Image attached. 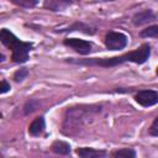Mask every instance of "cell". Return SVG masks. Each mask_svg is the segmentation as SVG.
<instances>
[{
	"label": "cell",
	"instance_id": "6da1fadb",
	"mask_svg": "<svg viewBox=\"0 0 158 158\" xmlns=\"http://www.w3.org/2000/svg\"><path fill=\"white\" fill-rule=\"evenodd\" d=\"M104 111L102 104H77L68 106L63 115L60 133L65 137H78Z\"/></svg>",
	"mask_w": 158,
	"mask_h": 158
},
{
	"label": "cell",
	"instance_id": "7a4b0ae2",
	"mask_svg": "<svg viewBox=\"0 0 158 158\" xmlns=\"http://www.w3.org/2000/svg\"><path fill=\"white\" fill-rule=\"evenodd\" d=\"M152 47L149 43H143L138 48L126 52L121 56H114V57H107V58H65L64 62L69 64H75V65H96V67H102V68H112L117 67L125 63H133L137 65H142L148 62L151 57Z\"/></svg>",
	"mask_w": 158,
	"mask_h": 158
},
{
	"label": "cell",
	"instance_id": "3957f363",
	"mask_svg": "<svg viewBox=\"0 0 158 158\" xmlns=\"http://www.w3.org/2000/svg\"><path fill=\"white\" fill-rule=\"evenodd\" d=\"M0 42L11 51V62L15 64H25L30 59V53L35 48L33 42L20 40L12 31L6 27L0 30Z\"/></svg>",
	"mask_w": 158,
	"mask_h": 158
},
{
	"label": "cell",
	"instance_id": "277c9868",
	"mask_svg": "<svg viewBox=\"0 0 158 158\" xmlns=\"http://www.w3.org/2000/svg\"><path fill=\"white\" fill-rule=\"evenodd\" d=\"M104 44L109 51H121L128 44V37L121 31H109L104 37Z\"/></svg>",
	"mask_w": 158,
	"mask_h": 158
},
{
	"label": "cell",
	"instance_id": "5b68a950",
	"mask_svg": "<svg viewBox=\"0 0 158 158\" xmlns=\"http://www.w3.org/2000/svg\"><path fill=\"white\" fill-rule=\"evenodd\" d=\"M63 44L80 56H89L94 51V43L88 40H81L77 37H67L63 40Z\"/></svg>",
	"mask_w": 158,
	"mask_h": 158
},
{
	"label": "cell",
	"instance_id": "8992f818",
	"mask_svg": "<svg viewBox=\"0 0 158 158\" xmlns=\"http://www.w3.org/2000/svg\"><path fill=\"white\" fill-rule=\"evenodd\" d=\"M133 99L142 107H152L158 104V90L141 89L133 95Z\"/></svg>",
	"mask_w": 158,
	"mask_h": 158
},
{
	"label": "cell",
	"instance_id": "52a82bcc",
	"mask_svg": "<svg viewBox=\"0 0 158 158\" xmlns=\"http://www.w3.org/2000/svg\"><path fill=\"white\" fill-rule=\"evenodd\" d=\"M98 31V27L90 23H86L84 21H74L73 23L68 25L67 27L59 28V30H54V32L57 33H70V32H81L84 35H89V36H94Z\"/></svg>",
	"mask_w": 158,
	"mask_h": 158
},
{
	"label": "cell",
	"instance_id": "ba28073f",
	"mask_svg": "<svg viewBox=\"0 0 158 158\" xmlns=\"http://www.w3.org/2000/svg\"><path fill=\"white\" fill-rule=\"evenodd\" d=\"M156 20H157V14L152 9H144V10L135 12L131 19V22L133 26L139 27V26L149 25L151 22H154Z\"/></svg>",
	"mask_w": 158,
	"mask_h": 158
},
{
	"label": "cell",
	"instance_id": "9c48e42d",
	"mask_svg": "<svg viewBox=\"0 0 158 158\" xmlns=\"http://www.w3.org/2000/svg\"><path fill=\"white\" fill-rule=\"evenodd\" d=\"M75 153L79 158H107L109 152L104 148H93V147H78Z\"/></svg>",
	"mask_w": 158,
	"mask_h": 158
},
{
	"label": "cell",
	"instance_id": "30bf717a",
	"mask_svg": "<svg viewBox=\"0 0 158 158\" xmlns=\"http://www.w3.org/2000/svg\"><path fill=\"white\" fill-rule=\"evenodd\" d=\"M28 135L32 137H40L46 131V118L43 115H40L37 117H35L31 123L28 125Z\"/></svg>",
	"mask_w": 158,
	"mask_h": 158
},
{
	"label": "cell",
	"instance_id": "8fae6325",
	"mask_svg": "<svg viewBox=\"0 0 158 158\" xmlns=\"http://www.w3.org/2000/svg\"><path fill=\"white\" fill-rule=\"evenodd\" d=\"M73 1H65V0H46L43 2V7L48 11L57 12V11H63L70 5H73Z\"/></svg>",
	"mask_w": 158,
	"mask_h": 158
},
{
	"label": "cell",
	"instance_id": "7c38bea8",
	"mask_svg": "<svg viewBox=\"0 0 158 158\" xmlns=\"http://www.w3.org/2000/svg\"><path fill=\"white\" fill-rule=\"evenodd\" d=\"M51 151L58 156H70L72 153V146L63 139H56L51 144Z\"/></svg>",
	"mask_w": 158,
	"mask_h": 158
},
{
	"label": "cell",
	"instance_id": "4fadbf2b",
	"mask_svg": "<svg viewBox=\"0 0 158 158\" xmlns=\"http://www.w3.org/2000/svg\"><path fill=\"white\" fill-rule=\"evenodd\" d=\"M109 158H137V152L132 147L115 148L109 153Z\"/></svg>",
	"mask_w": 158,
	"mask_h": 158
},
{
	"label": "cell",
	"instance_id": "5bb4252c",
	"mask_svg": "<svg viewBox=\"0 0 158 158\" xmlns=\"http://www.w3.org/2000/svg\"><path fill=\"white\" fill-rule=\"evenodd\" d=\"M41 106H42V102L38 99H28V100H26V102L22 106V112L25 116H28V115L33 114L35 111H37Z\"/></svg>",
	"mask_w": 158,
	"mask_h": 158
},
{
	"label": "cell",
	"instance_id": "9a60e30c",
	"mask_svg": "<svg viewBox=\"0 0 158 158\" xmlns=\"http://www.w3.org/2000/svg\"><path fill=\"white\" fill-rule=\"evenodd\" d=\"M138 35L141 38H157L158 40V23L144 27L143 30L139 31Z\"/></svg>",
	"mask_w": 158,
	"mask_h": 158
},
{
	"label": "cell",
	"instance_id": "2e32d148",
	"mask_svg": "<svg viewBox=\"0 0 158 158\" xmlns=\"http://www.w3.org/2000/svg\"><path fill=\"white\" fill-rule=\"evenodd\" d=\"M30 74V70L27 67H20L19 69L15 70L14 75H12V79L15 83H22Z\"/></svg>",
	"mask_w": 158,
	"mask_h": 158
},
{
	"label": "cell",
	"instance_id": "e0dca14e",
	"mask_svg": "<svg viewBox=\"0 0 158 158\" xmlns=\"http://www.w3.org/2000/svg\"><path fill=\"white\" fill-rule=\"evenodd\" d=\"M11 2L23 9H32L36 5H38L37 0H11Z\"/></svg>",
	"mask_w": 158,
	"mask_h": 158
},
{
	"label": "cell",
	"instance_id": "ac0fdd59",
	"mask_svg": "<svg viewBox=\"0 0 158 158\" xmlns=\"http://www.w3.org/2000/svg\"><path fill=\"white\" fill-rule=\"evenodd\" d=\"M148 135L152 137H158V116L154 117V120L152 121V123L148 128Z\"/></svg>",
	"mask_w": 158,
	"mask_h": 158
},
{
	"label": "cell",
	"instance_id": "d6986e66",
	"mask_svg": "<svg viewBox=\"0 0 158 158\" xmlns=\"http://www.w3.org/2000/svg\"><path fill=\"white\" fill-rule=\"evenodd\" d=\"M10 90H11L10 83H9L6 79H2V80H1V86H0V94L4 95V94H6V93H9Z\"/></svg>",
	"mask_w": 158,
	"mask_h": 158
},
{
	"label": "cell",
	"instance_id": "ffe728a7",
	"mask_svg": "<svg viewBox=\"0 0 158 158\" xmlns=\"http://www.w3.org/2000/svg\"><path fill=\"white\" fill-rule=\"evenodd\" d=\"M4 62H5V54L1 52L0 53V63H4Z\"/></svg>",
	"mask_w": 158,
	"mask_h": 158
},
{
	"label": "cell",
	"instance_id": "44dd1931",
	"mask_svg": "<svg viewBox=\"0 0 158 158\" xmlns=\"http://www.w3.org/2000/svg\"><path fill=\"white\" fill-rule=\"evenodd\" d=\"M156 75H158V67H157V70H156Z\"/></svg>",
	"mask_w": 158,
	"mask_h": 158
}]
</instances>
